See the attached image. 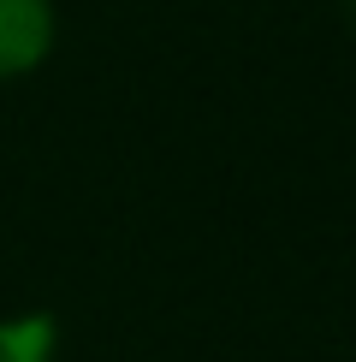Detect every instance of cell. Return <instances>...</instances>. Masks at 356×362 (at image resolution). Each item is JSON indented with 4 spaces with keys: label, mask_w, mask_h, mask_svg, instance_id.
Returning a JSON list of instances; mask_svg holds the SVG:
<instances>
[{
    "label": "cell",
    "mask_w": 356,
    "mask_h": 362,
    "mask_svg": "<svg viewBox=\"0 0 356 362\" xmlns=\"http://www.w3.org/2000/svg\"><path fill=\"white\" fill-rule=\"evenodd\" d=\"M54 42V6L48 0H0V78L42 66Z\"/></svg>",
    "instance_id": "cell-1"
}]
</instances>
